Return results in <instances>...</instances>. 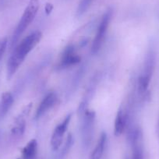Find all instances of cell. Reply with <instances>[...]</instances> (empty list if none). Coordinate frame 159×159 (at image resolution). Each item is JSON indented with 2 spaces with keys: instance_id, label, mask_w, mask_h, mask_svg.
I'll return each instance as SVG.
<instances>
[{
  "instance_id": "obj_8",
  "label": "cell",
  "mask_w": 159,
  "mask_h": 159,
  "mask_svg": "<svg viewBox=\"0 0 159 159\" xmlns=\"http://www.w3.org/2000/svg\"><path fill=\"white\" fill-rule=\"evenodd\" d=\"M58 101V96L56 92L51 91L48 93L44 97L42 101L40 102L38 108L34 114V119L38 120L39 119L45 116L49 110H51L53 107L56 105Z\"/></svg>"
},
{
  "instance_id": "obj_7",
  "label": "cell",
  "mask_w": 159,
  "mask_h": 159,
  "mask_svg": "<svg viewBox=\"0 0 159 159\" xmlns=\"http://www.w3.org/2000/svg\"><path fill=\"white\" fill-rule=\"evenodd\" d=\"M72 116H73V113H69L64 118L63 120L56 126L53 130L51 137V147L52 151H56L60 148L62 140H63L64 135L66 133L69 126H70Z\"/></svg>"
},
{
  "instance_id": "obj_13",
  "label": "cell",
  "mask_w": 159,
  "mask_h": 159,
  "mask_svg": "<svg viewBox=\"0 0 159 159\" xmlns=\"http://www.w3.org/2000/svg\"><path fill=\"white\" fill-rule=\"evenodd\" d=\"M37 153H38V141L35 139L27 143L22 150L23 159H36Z\"/></svg>"
},
{
  "instance_id": "obj_18",
  "label": "cell",
  "mask_w": 159,
  "mask_h": 159,
  "mask_svg": "<svg viewBox=\"0 0 159 159\" xmlns=\"http://www.w3.org/2000/svg\"><path fill=\"white\" fill-rule=\"evenodd\" d=\"M7 43H8V41H7V38H3L0 40V60L3 56V54L5 53L6 49H7Z\"/></svg>"
},
{
  "instance_id": "obj_14",
  "label": "cell",
  "mask_w": 159,
  "mask_h": 159,
  "mask_svg": "<svg viewBox=\"0 0 159 159\" xmlns=\"http://www.w3.org/2000/svg\"><path fill=\"white\" fill-rule=\"evenodd\" d=\"M26 129V121L24 114L20 116L15 122V125L11 129V134L15 138H20L24 134Z\"/></svg>"
},
{
  "instance_id": "obj_21",
  "label": "cell",
  "mask_w": 159,
  "mask_h": 159,
  "mask_svg": "<svg viewBox=\"0 0 159 159\" xmlns=\"http://www.w3.org/2000/svg\"><path fill=\"white\" fill-rule=\"evenodd\" d=\"M18 159H20V158H18Z\"/></svg>"
},
{
  "instance_id": "obj_10",
  "label": "cell",
  "mask_w": 159,
  "mask_h": 159,
  "mask_svg": "<svg viewBox=\"0 0 159 159\" xmlns=\"http://www.w3.org/2000/svg\"><path fill=\"white\" fill-rule=\"evenodd\" d=\"M128 126V116L126 108H120L116 114L114 124V134L116 137L122 135Z\"/></svg>"
},
{
  "instance_id": "obj_19",
  "label": "cell",
  "mask_w": 159,
  "mask_h": 159,
  "mask_svg": "<svg viewBox=\"0 0 159 159\" xmlns=\"http://www.w3.org/2000/svg\"><path fill=\"white\" fill-rule=\"evenodd\" d=\"M52 8H53V7L52 4H50V3L47 4L46 7H45V12H46L47 14H49V13H51V11L52 10Z\"/></svg>"
},
{
  "instance_id": "obj_20",
  "label": "cell",
  "mask_w": 159,
  "mask_h": 159,
  "mask_svg": "<svg viewBox=\"0 0 159 159\" xmlns=\"http://www.w3.org/2000/svg\"><path fill=\"white\" fill-rule=\"evenodd\" d=\"M157 136H158V138H159V119H158V122H157Z\"/></svg>"
},
{
  "instance_id": "obj_4",
  "label": "cell",
  "mask_w": 159,
  "mask_h": 159,
  "mask_svg": "<svg viewBox=\"0 0 159 159\" xmlns=\"http://www.w3.org/2000/svg\"><path fill=\"white\" fill-rule=\"evenodd\" d=\"M78 116L80 118V131L81 136L82 147L84 150H88L94 138L96 113L93 110L88 108Z\"/></svg>"
},
{
  "instance_id": "obj_6",
  "label": "cell",
  "mask_w": 159,
  "mask_h": 159,
  "mask_svg": "<svg viewBox=\"0 0 159 159\" xmlns=\"http://www.w3.org/2000/svg\"><path fill=\"white\" fill-rule=\"evenodd\" d=\"M81 61V57L76 52L73 45H68L62 51L59 61L56 66V70H64L77 65Z\"/></svg>"
},
{
  "instance_id": "obj_1",
  "label": "cell",
  "mask_w": 159,
  "mask_h": 159,
  "mask_svg": "<svg viewBox=\"0 0 159 159\" xmlns=\"http://www.w3.org/2000/svg\"><path fill=\"white\" fill-rule=\"evenodd\" d=\"M42 34L40 31H34L23 39L17 45L13 48V52L7 62V78L11 79L25 60L29 52L34 49L42 39Z\"/></svg>"
},
{
  "instance_id": "obj_16",
  "label": "cell",
  "mask_w": 159,
  "mask_h": 159,
  "mask_svg": "<svg viewBox=\"0 0 159 159\" xmlns=\"http://www.w3.org/2000/svg\"><path fill=\"white\" fill-rule=\"evenodd\" d=\"M73 143H74V139H73V135L71 134H69L68 136H67L66 140L65 141V143L62 146L61 151L58 154L56 159H65V157H66V155L70 152V149L73 147Z\"/></svg>"
},
{
  "instance_id": "obj_3",
  "label": "cell",
  "mask_w": 159,
  "mask_h": 159,
  "mask_svg": "<svg viewBox=\"0 0 159 159\" xmlns=\"http://www.w3.org/2000/svg\"><path fill=\"white\" fill-rule=\"evenodd\" d=\"M39 6L38 0H30L13 32L10 42V48H13L16 46L23 34L33 22L39 10Z\"/></svg>"
},
{
  "instance_id": "obj_2",
  "label": "cell",
  "mask_w": 159,
  "mask_h": 159,
  "mask_svg": "<svg viewBox=\"0 0 159 159\" xmlns=\"http://www.w3.org/2000/svg\"><path fill=\"white\" fill-rule=\"evenodd\" d=\"M155 62V51L153 47H150L145 56L143 70L137 80V92L140 96H144L148 91L154 74Z\"/></svg>"
},
{
  "instance_id": "obj_11",
  "label": "cell",
  "mask_w": 159,
  "mask_h": 159,
  "mask_svg": "<svg viewBox=\"0 0 159 159\" xmlns=\"http://www.w3.org/2000/svg\"><path fill=\"white\" fill-rule=\"evenodd\" d=\"M14 102L13 94L10 92H5L2 94L0 101V121L5 118L9 112Z\"/></svg>"
},
{
  "instance_id": "obj_5",
  "label": "cell",
  "mask_w": 159,
  "mask_h": 159,
  "mask_svg": "<svg viewBox=\"0 0 159 159\" xmlns=\"http://www.w3.org/2000/svg\"><path fill=\"white\" fill-rule=\"evenodd\" d=\"M112 9H108L104 13L101 19L100 23L98 26L97 32H96L95 36L93 40L92 45H91V53L93 54H97L101 50L102 47L103 46L107 33H108L110 22H111V17H112Z\"/></svg>"
},
{
  "instance_id": "obj_9",
  "label": "cell",
  "mask_w": 159,
  "mask_h": 159,
  "mask_svg": "<svg viewBox=\"0 0 159 159\" xmlns=\"http://www.w3.org/2000/svg\"><path fill=\"white\" fill-rule=\"evenodd\" d=\"M143 133L141 129L135 131L128 137L127 140L132 149V155L129 159H143V151L142 147Z\"/></svg>"
},
{
  "instance_id": "obj_12",
  "label": "cell",
  "mask_w": 159,
  "mask_h": 159,
  "mask_svg": "<svg viewBox=\"0 0 159 159\" xmlns=\"http://www.w3.org/2000/svg\"><path fill=\"white\" fill-rule=\"evenodd\" d=\"M107 143V134L105 132H102L101 134L100 137L97 142L94 151L90 156V159H102L103 156L104 151H105V145Z\"/></svg>"
},
{
  "instance_id": "obj_17",
  "label": "cell",
  "mask_w": 159,
  "mask_h": 159,
  "mask_svg": "<svg viewBox=\"0 0 159 159\" xmlns=\"http://www.w3.org/2000/svg\"><path fill=\"white\" fill-rule=\"evenodd\" d=\"M94 0H81L79 3V6L77 7L76 10V16H81L82 15L84 14L87 12V10L89 9L91 4L93 3Z\"/></svg>"
},
{
  "instance_id": "obj_15",
  "label": "cell",
  "mask_w": 159,
  "mask_h": 159,
  "mask_svg": "<svg viewBox=\"0 0 159 159\" xmlns=\"http://www.w3.org/2000/svg\"><path fill=\"white\" fill-rule=\"evenodd\" d=\"M85 70H86V66L83 65L77 70V71L76 72V73H74L73 78H72L71 83H70V89H69L70 90V93L72 94V93L77 88L78 85L80 83V80H81L84 75Z\"/></svg>"
}]
</instances>
